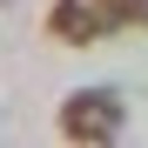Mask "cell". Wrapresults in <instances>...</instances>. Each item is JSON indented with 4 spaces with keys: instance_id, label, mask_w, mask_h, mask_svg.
<instances>
[{
    "instance_id": "cell-1",
    "label": "cell",
    "mask_w": 148,
    "mask_h": 148,
    "mask_svg": "<svg viewBox=\"0 0 148 148\" xmlns=\"http://www.w3.org/2000/svg\"><path fill=\"white\" fill-rule=\"evenodd\" d=\"M128 128V101H121L114 88H81L61 101V135L67 141H114Z\"/></svg>"
},
{
    "instance_id": "cell-2",
    "label": "cell",
    "mask_w": 148,
    "mask_h": 148,
    "mask_svg": "<svg viewBox=\"0 0 148 148\" xmlns=\"http://www.w3.org/2000/svg\"><path fill=\"white\" fill-rule=\"evenodd\" d=\"M108 27H121L108 0H54V7H47V34L67 40V47H94Z\"/></svg>"
},
{
    "instance_id": "cell-3",
    "label": "cell",
    "mask_w": 148,
    "mask_h": 148,
    "mask_svg": "<svg viewBox=\"0 0 148 148\" xmlns=\"http://www.w3.org/2000/svg\"><path fill=\"white\" fill-rule=\"evenodd\" d=\"M121 27H148V0H108Z\"/></svg>"
}]
</instances>
